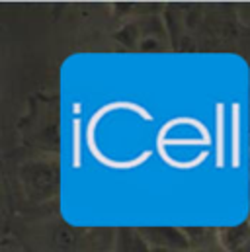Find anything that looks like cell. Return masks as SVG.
I'll return each instance as SVG.
<instances>
[{
	"label": "cell",
	"instance_id": "obj_1",
	"mask_svg": "<svg viewBox=\"0 0 250 252\" xmlns=\"http://www.w3.org/2000/svg\"><path fill=\"white\" fill-rule=\"evenodd\" d=\"M143 235L147 239L162 249H172V251H186L189 249V237H186V229L178 227H147L143 229Z\"/></svg>",
	"mask_w": 250,
	"mask_h": 252
},
{
	"label": "cell",
	"instance_id": "obj_2",
	"mask_svg": "<svg viewBox=\"0 0 250 252\" xmlns=\"http://www.w3.org/2000/svg\"><path fill=\"white\" fill-rule=\"evenodd\" d=\"M217 239H219V245L227 252H237L239 249H243L250 239V223L245 221L241 225L223 227L217 231Z\"/></svg>",
	"mask_w": 250,
	"mask_h": 252
},
{
	"label": "cell",
	"instance_id": "obj_3",
	"mask_svg": "<svg viewBox=\"0 0 250 252\" xmlns=\"http://www.w3.org/2000/svg\"><path fill=\"white\" fill-rule=\"evenodd\" d=\"M237 252H250V239H249V241H247V245H245L243 249H239V251H237Z\"/></svg>",
	"mask_w": 250,
	"mask_h": 252
}]
</instances>
